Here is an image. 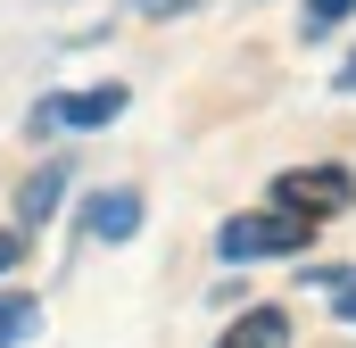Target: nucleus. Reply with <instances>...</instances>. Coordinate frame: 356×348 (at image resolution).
I'll return each mask as SVG.
<instances>
[{
    "mask_svg": "<svg viewBox=\"0 0 356 348\" xmlns=\"http://www.w3.org/2000/svg\"><path fill=\"white\" fill-rule=\"evenodd\" d=\"M307 241H315V224H307V216H290V207H249V216L216 224V258H224V265H257V258H298Z\"/></svg>",
    "mask_w": 356,
    "mask_h": 348,
    "instance_id": "obj_1",
    "label": "nucleus"
},
{
    "mask_svg": "<svg viewBox=\"0 0 356 348\" xmlns=\"http://www.w3.org/2000/svg\"><path fill=\"white\" fill-rule=\"evenodd\" d=\"M273 207H290L307 224H332V216L356 207V174L348 166H290V174H273Z\"/></svg>",
    "mask_w": 356,
    "mask_h": 348,
    "instance_id": "obj_2",
    "label": "nucleus"
},
{
    "mask_svg": "<svg viewBox=\"0 0 356 348\" xmlns=\"http://www.w3.org/2000/svg\"><path fill=\"white\" fill-rule=\"evenodd\" d=\"M124 84H91V91H67V100H42L33 108V133H91V125H116L124 116Z\"/></svg>",
    "mask_w": 356,
    "mask_h": 348,
    "instance_id": "obj_3",
    "label": "nucleus"
},
{
    "mask_svg": "<svg viewBox=\"0 0 356 348\" xmlns=\"http://www.w3.org/2000/svg\"><path fill=\"white\" fill-rule=\"evenodd\" d=\"M83 232L91 241H133V232H141V191H91Z\"/></svg>",
    "mask_w": 356,
    "mask_h": 348,
    "instance_id": "obj_4",
    "label": "nucleus"
},
{
    "mask_svg": "<svg viewBox=\"0 0 356 348\" xmlns=\"http://www.w3.org/2000/svg\"><path fill=\"white\" fill-rule=\"evenodd\" d=\"M216 348H290V315H282V307H249Z\"/></svg>",
    "mask_w": 356,
    "mask_h": 348,
    "instance_id": "obj_5",
    "label": "nucleus"
},
{
    "mask_svg": "<svg viewBox=\"0 0 356 348\" xmlns=\"http://www.w3.org/2000/svg\"><path fill=\"white\" fill-rule=\"evenodd\" d=\"M42 332V299H25V290H0V348H25Z\"/></svg>",
    "mask_w": 356,
    "mask_h": 348,
    "instance_id": "obj_6",
    "label": "nucleus"
},
{
    "mask_svg": "<svg viewBox=\"0 0 356 348\" xmlns=\"http://www.w3.org/2000/svg\"><path fill=\"white\" fill-rule=\"evenodd\" d=\"M58 191H67V166H42V174H25V191H17V216H25V224H42V216L58 207Z\"/></svg>",
    "mask_w": 356,
    "mask_h": 348,
    "instance_id": "obj_7",
    "label": "nucleus"
},
{
    "mask_svg": "<svg viewBox=\"0 0 356 348\" xmlns=\"http://www.w3.org/2000/svg\"><path fill=\"white\" fill-rule=\"evenodd\" d=\"M340 17H356V0H307V17H298V33H307V42H323V33H332Z\"/></svg>",
    "mask_w": 356,
    "mask_h": 348,
    "instance_id": "obj_8",
    "label": "nucleus"
},
{
    "mask_svg": "<svg viewBox=\"0 0 356 348\" xmlns=\"http://www.w3.org/2000/svg\"><path fill=\"white\" fill-rule=\"evenodd\" d=\"M332 307H340V324H356V274H340V282H332Z\"/></svg>",
    "mask_w": 356,
    "mask_h": 348,
    "instance_id": "obj_9",
    "label": "nucleus"
},
{
    "mask_svg": "<svg viewBox=\"0 0 356 348\" xmlns=\"http://www.w3.org/2000/svg\"><path fill=\"white\" fill-rule=\"evenodd\" d=\"M17 258H25V232H0V274H8Z\"/></svg>",
    "mask_w": 356,
    "mask_h": 348,
    "instance_id": "obj_10",
    "label": "nucleus"
},
{
    "mask_svg": "<svg viewBox=\"0 0 356 348\" xmlns=\"http://www.w3.org/2000/svg\"><path fill=\"white\" fill-rule=\"evenodd\" d=\"M182 8H199V0H149V17H182Z\"/></svg>",
    "mask_w": 356,
    "mask_h": 348,
    "instance_id": "obj_11",
    "label": "nucleus"
},
{
    "mask_svg": "<svg viewBox=\"0 0 356 348\" xmlns=\"http://www.w3.org/2000/svg\"><path fill=\"white\" fill-rule=\"evenodd\" d=\"M340 91H356V50H348V58H340Z\"/></svg>",
    "mask_w": 356,
    "mask_h": 348,
    "instance_id": "obj_12",
    "label": "nucleus"
}]
</instances>
